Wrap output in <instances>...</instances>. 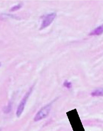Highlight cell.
Wrapping results in <instances>:
<instances>
[{
    "mask_svg": "<svg viewBox=\"0 0 103 131\" xmlns=\"http://www.w3.org/2000/svg\"><path fill=\"white\" fill-rule=\"evenodd\" d=\"M51 106V103H50L41 109L35 115L34 121L35 122H37L46 118L50 113Z\"/></svg>",
    "mask_w": 103,
    "mask_h": 131,
    "instance_id": "1",
    "label": "cell"
},
{
    "mask_svg": "<svg viewBox=\"0 0 103 131\" xmlns=\"http://www.w3.org/2000/svg\"><path fill=\"white\" fill-rule=\"evenodd\" d=\"M33 87H32L31 88H30L29 90L26 93L24 96L23 98L22 99V100L20 101V104L17 107L16 111V115L17 117H20L22 114V113H23L25 105L26 104L27 100L33 91Z\"/></svg>",
    "mask_w": 103,
    "mask_h": 131,
    "instance_id": "2",
    "label": "cell"
},
{
    "mask_svg": "<svg viewBox=\"0 0 103 131\" xmlns=\"http://www.w3.org/2000/svg\"><path fill=\"white\" fill-rule=\"evenodd\" d=\"M56 17V13L55 12H52L47 14L43 18L42 24L40 28V29L42 30L47 28L50 25L55 18Z\"/></svg>",
    "mask_w": 103,
    "mask_h": 131,
    "instance_id": "3",
    "label": "cell"
},
{
    "mask_svg": "<svg viewBox=\"0 0 103 131\" xmlns=\"http://www.w3.org/2000/svg\"><path fill=\"white\" fill-rule=\"evenodd\" d=\"M103 33V24L95 28L90 33V35H99Z\"/></svg>",
    "mask_w": 103,
    "mask_h": 131,
    "instance_id": "4",
    "label": "cell"
},
{
    "mask_svg": "<svg viewBox=\"0 0 103 131\" xmlns=\"http://www.w3.org/2000/svg\"><path fill=\"white\" fill-rule=\"evenodd\" d=\"M93 96H103V88H99L95 90L91 93Z\"/></svg>",
    "mask_w": 103,
    "mask_h": 131,
    "instance_id": "5",
    "label": "cell"
},
{
    "mask_svg": "<svg viewBox=\"0 0 103 131\" xmlns=\"http://www.w3.org/2000/svg\"><path fill=\"white\" fill-rule=\"evenodd\" d=\"M64 85L66 88H70L72 87V84L70 82L66 81L64 83Z\"/></svg>",
    "mask_w": 103,
    "mask_h": 131,
    "instance_id": "6",
    "label": "cell"
},
{
    "mask_svg": "<svg viewBox=\"0 0 103 131\" xmlns=\"http://www.w3.org/2000/svg\"><path fill=\"white\" fill-rule=\"evenodd\" d=\"M11 105H9L8 106H7V108L5 109V111H4L5 113H9L10 110H11Z\"/></svg>",
    "mask_w": 103,
    "mask_h": 131,
    "instance_id": "7",
    "label": "cell"
},
{
    "mask_svg": "<svg viewBox=\"0 0 103 131\" xmlns=\"http://www.w3.org/2000/svg\"><path fill=\"white\" fill-rule=\"evenodd\" d=\"M21 5H18L17 6H15V7H13L12 8V11H15V10H17L19 8H20L21 7Z\"/></svg>",
    "mask_w": 103,
    "mask_h": 131,
    "instance_id": "8",
    "label": "cell"
},
{
    "mask_svg": "<svg viewBox=\"0 0 103 131\" xmlns=\"http://www.w3.org/2000/svg\"><path fill=\"white\" fill-rule=\"evenodd\" d=\"M0 66H1V64H0Z\"/></svg>",
    "mask_w": 103,
    "mask_h": 131,
    "instance_id": "9",
    "label": "cell"
}]
</instances>
